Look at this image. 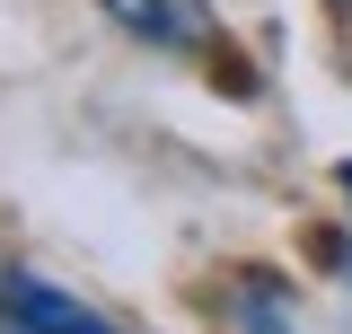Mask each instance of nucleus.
Returning a JSON list of instances; mask_svg holds the SVG:
<instances>
[{
  "mask_svg": "<svg viewBox=\"0 0 352 334\" xmlns=\"http://www.w3.org/2000/svg\"><path fill=\"white\" fill-rule=\"evenodd\" d=\"M0 334H124V326H115V317H97L88 299H71L62 282L0 273Z\"/></svg>",
  "mask_w": 352,
  "mask_h": 334,
  "instance_id": "f257e3e1",
  "label": "nucleus"
},
{
  "mask_svg": "<svg viewBox=\"0 0 352 334\" xmlns=\"http://www.w3.org/2000/svg\"><path fill=\"white\" fill-rule=\"evenodd\" d=\"M124 36H141V44H159V53H212L220 44V27H212V9L203 0H97Z\"/></svg>",
  "mask_w": 352,
  "mask_h": 334,
  "instance_id": "f03ea898",
  "label": "nucleus"
},
{
  "mask_svg": "<svg viewBox=\"0 0 352 334\" xmlns=\"http://www.w3.org/2000/svg\"><path fill=\"white\" fill-rule=\"evenodd\" d=\"M229 317H238V334H308L300 299L282 291L273 273H247V282H238V299H229Z\"/></svg>",
  "mask_w": 352,
  "mask_h": 334,
  "instance_id": "7ed1b4c3",
  "label": "nucleus"
},
{
  "mask_svg": "<svg viewBox=\"0 0 352 334\" xmlns=\"http://www.w3.org/2000/svg\"><path fill=\"white\" fill-rule=\"evenodd\" d=\"M335 194H344V203H352V159H344V167H335Z\"/></svg>",
  "mask_w": 352,
  "mask_h": 334,
  "instance_id": "20e7f679",
  "label": "nucleus"
}]
</instances>
